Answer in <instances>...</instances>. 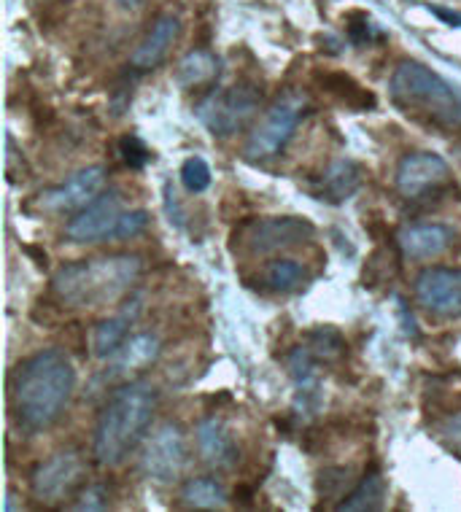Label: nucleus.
Listing matches in <instances>:
<instances>
[{"mask_svg": "<svg viewBox=\"0 0 461 512\" xmlns=\"http://www.w3.org/2000/svg\"><path fill=\"white\" fill-rule=\"evenodd\" d=\"M76 391V370L60 348H44L14 367L9 407L14 424L27 434L46 432L63 418Z\"/></svg>", "mask_w": 461, "mask_h": 512, "instance_id": "nucleus-1", "label": "nucleus"}, {"mask_svg": "<svg viewBox=\"0 0 461 512\" xmlns=\"http://www.w3.org/2000/svg\"><path fill=\"white\" fill-rule=\"evenodd\" d=\"M157 413V389L146 380H125L100 410L92 456L100 467H119L141 445Z\"/></svg>", "mask_w": 461, "mask_h": 512, "instance_id": "nucleus-2", "label": "nucleus"}, {"mask_svg": "<svg viewBox=\"0 0 461 512\" xmlns=\"http://www.w3.org/2000/svg\"><path fill=\"white\" fill-rule=\"evenodd\" d=\"M143 262L135 254L89 256L68 262L52 278L54 300L65 308L98 310L125 297L141 278Z\"/></svg>", "mask_w": 461, "mask_h": 512, "instance_id": "nucleus-3", "label": "nucleus"}, {"mask_svg": "<svg viewBox=\"0 0 461 512\" xmlns=\"http://www.w3.org/2000/svg\"><path fill=\"white\" fill-rule=\"evenodd\" d=\"M394 106L421 124L443 133L461 130V87L437 76L421 62H402L391 76Z\"/></svg>", "mask_w": 461, "mask_h": 512, "instance_id": "nucleus-4", "label": "nucleus"}, {"mask_svg": "<svg viewBox=\"0 0 461 512\" xmlns=\"http://www.w3.org/2000/svg\"><path fill=\"white\" fill-rule=\"evenodd\" d=\"M262 106V89L251 81H238L227 89H213L200 103L195 114L203 127H208L219 138H230L240 133L257 116Z\"/></svg>", "mask_w": 461, "mask_h": 512, "instance_id": "nucleus-5", "label": "nucleus"}, {"mask_svg": "<svg viewBox=\"0 0 461 512\" xmlns=\"http://www.w3.org/2000/svg\"><path fill=\"white\" fill-rule=\"evenodd\" d=\"M316 235L308 219L300 216H275V219H246L232 232V251H246L251 256H265L305 243Z\"/></svg>", "mask_w": 461, "mask_h": 512, "instance_id": "nucleus-6", "label": "nucleus"}, {"mask_svg": "<svg viewBox=\"0 0 461 512\" xmlns=\"http://www.w3.org/2000/svg\"><path fill=\"white\" fill-rule=\"evenodd\" d=\"M305 114H308V100H305V95H300V92H284L270 106L262 124L249 135L246 149H243L246 159L275 157L278 151L284 149L286 143L292 141L294 130H297V124L302 122Z\"/></svg>", "mask_w": 461, "mask_h": 512, "instance_id": "nucleus-7", "label": "nucleus"}, {"mask_svg": "<svg viewBox=\"0 0 461 512\" xmlns=\"http://www.w3.org/2000/svg\"><path fill=\"white\" fill-rule=\"evenodd\" d=\"M87 459L81 451H57L46 461H41L30 477V488L38 502L60 504L71 496L81 494L87 486Z\"/></svg>", "mask_w": 461, "mask_h": 512, "instance_id": "nucleus-8", "label": "nucleus"}, {"mask_svg": "<svg viewBox=\"0 0 461 512\" xmlns=\"http://www.w3.org/2000/svg\"><path fill=\"white\" fill-rule=\"evenodd\" d=\"M187 467V437L173 421L157 426L143 445L141 469L154 483H173Z\"/></svg>", "mask_w": 461, "mask_h": 512, "instance_id": "nucleus-9", "label": "nucleus"}, {"mask_svg": "<svg viewBox=\"0 0 461 512\" xmlns=\"http://www.w3.org/2000/svg\"><path fill=\"white\" fill-rule=\"evenodd\" d=\"M394 184L405 200H424L451 186V168L435 151H410L399 159Z\"/></svg>", "mask_w": 461, "mask_h": 512, "instance_id": "nucleus-10", "label": "nucleus"}, {"mask_svg": "<svg viewBox=\"0 0 461 512\" xmlns=\"http://www.w3.org/2000/svg\"><path fill=\"white\" fill-rule=\"evenodd\" d=\"M106 168H84L79 173H73L68 181L44 189L36 197V208L44 213H79L84 211L92 200H98L103 195V186H106Z\"/></svg>", "mask_w": 461, "mask_h": 512, "instance_id": "nucleus-11", "label": "nucleus"}, {"mask_svg": "<svg viewBox=\"0 0 461 512\" xmlns=\"http://www.w3.org/2000/svg\"><path fill=\"white\" fill-rule=\"evenodd\" d=\"M122 195L116 189H108L98 200L73 213V219L65 227V238L71 243H100V240H116V230L122 221Z\"/></svg>", "mask_w": 461, "mask_h": 512, "instance_id": "nucleus-12", "label": "nucleus"}, {"mask_svg": "<svg viewBox=\"0 0 461 512\" xmlns=\"http://www.w3.org/2000/svg\"><path fill=\"white\" fill-rule=\"evenodd\" d=\"M421 308L443 318H461V267H429L416 278Z\"/></svg>", "mask_w": 461, "mask_h": 512, "instance_id": "nucleus-13", "label": "nucleus"}, {"mask_svg": "<svg viewBox=\"0 0 461 512\" xmlns=\"http://www.w3.org/2000/svg\"><path fill=\"white\" fill-rule=\"evenodd\" d=\"M178 36H181V19L176 14L160 17L149 33H146L141 44L135 46V52L130 54V65L141 73L154 71L160 62H165V57H168V52L178 41Z\"/></svg>", "mask_w": 461, "mask_h": 512, "instance_id": "nucleus-14", "label": "nucleus"}, {"mask_svg": "<svg viewBox=\"0 0 461 512\" xmlns=\"http://www.w3.org/2000/svg\"><path fill=\"white\" fill-rule=\"evenodd\" d=\"M453 243V232L445 224L437 221H424V224H410L397 235V246L402 256L426 262V259H437L440 254L448 251Z\"/></svg>", "mask_w": 461, "mask_h": 512, "instance_id": "nucleus-15", "label": "nucleus"}, {"mask_svg": "<svg viewBox=\"0 0 461 512\" xmlns=\"http://www.w3.org/2000/svg\"><path fill=\"white\" fill-rule=\"evenodd\" d=\"M362 181L364 170L359 162H354V159H335V162L321 173L311 192L316 195V200L337 205L346 203L348 197H354L356 192H359Z\"/></svg>", "mask_w": 461, "mask_h": 512, "instance_id": "nucleus-16", "label": "nucleus"}, {"mask_svg": "<svg viewBox=\"0 0 461 512\" xmlns=\"http://www.w3.org/2000/svg\"><path fill=\"white\" fill-rule=\"evenodd\" d=\"M197 451L203 456L211 467L230 469L238 464L240 451L235 440H232L230 429L219 421V418H205L195 429Z\"/></svg>", "mask_w": 461, "mask_h": 512, "instance_id": "nucleus-17", "label": "nucleus"}, {"mask_svg": "<svg viewBox=\"0 0 461 512\" xmlns=\"http://www.w3.org/2000/svg\"><path fill=\"white\" fill-rule=\"evenodd\" d=\"M160 356V340L154 335H135L125 340V345L111 356V370L106 372V378L119 380L127 378L130 372L146 370L149 364L157 362Z\"/></svg>", "mask_w": 461, "mask_h": 512, "instance_id": "nucleus-18", "label": "nucleus"}, {"mask_svg": "<svg viewBox=\"0 0 461 512\" xmlns=\"http://www.w3.org/2000/svg\"><path fill=\"white\" fill-rule=\"evenodd\" d=\"M138 310H141V305L133 302V308H127L122 313H116V316L106 318V321H100L95 332H92V354L98 356V359H111L125 345L127 332L135 324Z\"/></svg>", "mask_w": 461, "mask_h": 512, "instance_id": "nucleus-19", "label": "nucleus"}, {"mask_svg": "<svg viewBox=\"0 0 461 512\" xmlns=\"http://www.w3.org/2000/svg\"><path fill=\"white\" fill-rule=\"evenodd\" d=\"M386 494H389V486H386V477L381 472H367V475L356 483L343 502L337 504L340 512H375L383 510L386 504Z\"/></svg>", "mask_w": 461, "mask_h": 512, "instance_id": "nucleus-20", "label": "nucleus"}, {"mask_svg": "<svg viewBox=\"0 0 461 512\" xmlns=\"http://www.w3.org/2000/svg\"><path fill=\"white\" fill-rule=\"evenodd\" d=\"M219 79V60L208 49H195L189 52L176 68V84L181 89L208 87Z\"/></svg>", "mask_w": 461, "mask_h": 512, "instance_id": "nucleus-21", "label": "nucleus"}, {"mask_svg": "<svg viewBox=\"0 0 461 512\" xmlns=\"http://www.w3.org/2000/svg\"><path fill=\"white\" fill-rule=\"evenodd\" d=\"M302 281H305V267L297 259H273L262 267V275H259V286L273 294L294 292L300 289Z\"/></svg>", "mask_w": 461, "mask_h": 512, "instance_id": "nucleus-22", "label": "nucleus"}, {"mask_svg": "<svg viewBox=\"0 0 461 512\" xmlns=\"http://www.w3.org/2000/svg\"><path fill=\"white\" fill-rule=\"evenodd\" d=\"M319 84L324 92H329V95L340 100V103H346L348 108L367 111V108L375 106L373 92H367V89H364L356 79H351L348 73H324V76H319Z\"/></svg>", "mask_w": 461, "mask_h": 512, "instance_id": "nucleus-23", "label": "nucleus"}, {"mask_svg": "<svg viewBox=\"0 0 461 512\" xmlns=\"http://www.w3.org/2000/svg\"><path fill=\"white\" fill-rule=\"evenodd\" d=\"M181 499L187 507H195V510H222V507H227V491L216 477H192L187 486L181 488Z\"/></svg>", "mask_w": 461, "mask_h": 512, "instance_id": "nucleus-24", "label": "nucleus"}, {"mask_svg": "<svg viewBox=\"0 0 461 512\" xmlns=\"http://www.w3.org/2000/svg\"><path fill=\"white\" fill-rule=\"evenodd\" d=\"M399 270V254L391 246L375 248L362 273L364 289H378L383 283H389Z\"/></svg>", "mask_w": 461, "mask_h": 512, "instance_id": "nucleus-25", "label": "nucleus"}, {"mask_svg": "<svg viewBox=\"0 0 461 512\" xmlns=\"http://www.w3.org/2000/svg\"><path fill=\"white\" fill-rule=\"evenodd\" d=\"M305 345L311 348L313 356L319 362H337L340 356L346 354V340L343 335L332 327H316L305 335Z\"/></svg>", "mask_w": 461, "mask_h": 512, "instance_id": "nucleus-26", "label": "nucleus"}, {"mask_svg": "<svg viewBox=\"0 0 461 512\" xmlns=\"http://www.w3.org/2000/svg\"><path fill=\"white\" fill-rule=\"evenodd\" d=\"M181 184L192 195H200L211 186V168L203 157H189L184 165H181Z\"/></svg>", "mask_w": 461, "mask_h": 512, "instance_id": "nucleus-27", "label": "nucleus"}, {"mask_svg": "<svg viewBox=\"0 0 461 512\" xmlns=\"http://www.w3.org/2000/svg\"><path fill=\"white\" fill-rule=\"evenodd\" d=\"M119 154H122V159L135 170L146 168L151 159H154V151H151L149 146L143 143V138H138L135 133L119 138Z\"/></svg>", "mask_w": 461, "mask_h": 512, "instance_id": "nucleus-28", "label": "nucleus"}, {"mask_svg": "<svg viewBox=\"0 0 461 512\" xmlns=\"http://www.w3.org/2000/svg\"><path fill=\"white\" fill-rule=\"evenodd\" d=\"M138 73L133 65H127V71L119 76L116 81V87L111 89V111L114 116H122L130 108V100H133V87H135V79H138Z\"/></svg>", "mask_w": 461, "mask_h": 512, "instance_id": "nucleus-29", "label": "nucleus"}, {"mask_svg": "<svg viewBox=\"0 0 461 512\" xmlns=\"http://www.w3.org/2000/svg\"><path fill=\"white\" fill-rule=\"evenodd\" d=\"M354 483L351 469L348 467H327L319 475V494L321 496H343L348 486Z\"/></svg>", "mask_w": 461, "mask_h": 512, "instance_id": "nucleus-30", "label": "nucleus"}, {"mask_svg": "<svg viewBox=\"0 0 461 512\" xmlns=\"http://www.w3.org/2000/svg\"><path fill=\"white\" fill-rule=\"evenodd\" d=\"M437 440L443 442L448 451H453L456 456H461V410L445 418L440 429H437Z\"/></svg>", "mask_w": 461, "mask_h": 512, "instance_id": "nucleus-31", "label": "nucleus"}, {"mask_svg": "<svg viewBox=\"0 0 461 512\" xmlns=\"http://www.w3.org/2000/svg\"><path fill=\"white\" fill-rule=\"evenodd\" d=\"M71 510H108L106 486H84L79 502L71 504Z\"/></svg>", "mask_w": 461, "mask_h": 512, "instance_id": "nucleus-32", "label": "nucleus"}, {"mask_svg": "<svg viewBox=\"0 0 461 512\" xmlns=\"http://www.w3.org/2000/svg\"><path fill=\"white\" fill-rule=\"evenodd\" d=\"M149 227V213L146 211H125L122 221H119V230H116V240H127L141 235Z\"/></svg>", "mask_w": 461, "mask_h": 512, "instance_id": "nucleus-33", "label": "nucleus"}, {"mask_svg": "<svg viewBox=\"0 0 461 512\" xmlns=\"http://www.w3.org/2000/svg\"><path fill=\"white\" fill-rule=\"evenodd\" d=\"M348 36H351V41H354L356 46H362V44H370L373 38H383V33L373 25V22H370V19L362 17V22H356V25L348 27Z\"/></svg>", "mask_w": 461, "mask_h": 512, "instance_id": "nucleus-34", "label": "nucleus"}, {"mask_svg": "<svg viewBox=\"0 0 461 512\" xmlns=\"http://www.w3.org/2000/svg\"><path fill=\"white\" fill-rule=\"evenodd\" d=\"M429 11L435 14V17H440L445 22V25L451 27H461V14L459 11H448V9H440V6H429Z\"/></svg>", "mask_w": 461, "mask_h": 512, "instance_id": "nucleus-35", "label": "nucleus"}, {"mask_svg": "<svg viewBox=\"0 0 461 512\" xmlns=\"http://www.w3.org/2000/svg\"><path fill=\"white\" fill-rule=\"evenodd\" d=\"M119 3H122L125 9H138V6H143L146 0H119Z\"/></svg>", "mask_w": 461, "mask_h": 512, "instance_id": "nucleus-36", "label": "nucleus"}]
</instances>
